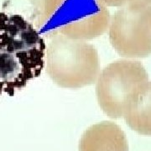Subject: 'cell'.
Returning a JSON list of instances; mask_svg holds the SVG:
<instances>
[{"instance_id":"cell-8","label":"cell","mask_w":151,"mask_h":151,"mask_svg":"<svg viewBox=\"0 0 151 151\" xmlns=\"http://www.w3.org/2000/svg\"><path fill=\"white\" fill-rule=\"evenodd\" d=\"M32 8V19L35 26L41 28L55 14L65 0H29Z\"/></svg>"},{"instance_id":"cell-4","label":"cell","mask_w":151,"mask_h":151,"mask_svg":"<svg viewBox=\"0 0 151 151\" xmlns=\"http://www.w3.org/2000/svg\"><path fill=\"white\" fill-rule=\"evenodd\" d=\"M146 81L148 73L139 61L121 60L110 63L100 71L95 82L101 109L109 118H122L130 93Z\"/></svg>"},{"instance_id":"cell-10","label":"cell","mask_w":151,"mask_h":151,"mask_svg":"<svg viewBox=\"0 0 151 151\" xmlns=\"http://www.w3.org/2000/svg\"><path fill=\"white\" fill-rule=\"evenodd\" d=\"M140 3L147 4H151V0H140Z\"/></svg>"},{"instance_id":"cell-9","label":"cell","mask_w":151,"mask_h":151,"mask_svg":"<svg viewBox=\"0 0 151 151\" xmlns=\"http://www.w3.org/2000/svg\"><path fill=\"white\" fill-rule=\"evenodd\" d=\"M105 7H124L134 3H140V0H94Z\"/></svg>"},{"instance_id":"cell-1","label":"cell","mask_w":151,"mask_h":151,"mask_svg":"<svg viewBox=\"0 0 151 151\" xmlns=\"http://www.w3.org/2000/svg\"><path fill=\"white\" fill-rule=\"evenodd\" d=\"M46 45L31 23L0 13V96L14 95L39 76Z\"/></svg>"},{"instance_id":"cell-2","label":"cell","mask_w":151,"mask_h":151,"mask_svg":"<svg viewBox=\"0 0 151 151\" xmlns=\"http://www.w3.org/2000/svg\"><path fill=\"white\" fill-rule=\"evenodd\" d=\"M45 67L56 85L69 89L94 84L101 71L94 45L60 34L55 35L45 48Z\"/></svg>"},{"instance_id":"cell-5","label":"cell","mask_w":151,"mask_h":151,"mask_svg":"<svg viewBox=\"0 0 151 151\" xmlns=\"http://www.w3.org/2000/svg\"><path fill=\"white\" fill-rule=\"evenodd\" d=\"M79 151H129L126 134L118 124L103 121L84 132Z\"/></svg>"},{"instance_id":"cell-7","label":"cell","mask_w":151,"mask_h":151,"mask_svg":"<svg viewBox=\"0 0 151 151\" xmlns=\"http://www.w3.org/2000/svg\"><path fill=\"white\" fill-rule=\"evenodd\" d=\"M110 21L111 16L107 7L98 4L94 12L61 25L59 34L86 41L103 35L108 30Z\"/></svg>"},{"instance_id":"cell-6","label":"cell","mask_w":151,"mask_h":151,"mask_svg":"<svg viewBox=\"0 0 151 151\" xmlns=\"http://www.w3.org/2000/svg\"><path fill=\"white\" fill-rule=\"evenodd\" d=\"M123 117L135 132L151 136V81L138 85L130 93Z\"/></svg>"},{"instance_id":"cell-3","label":"cell","mask_w":151,"mask_h":151,"mask_svg":"<svg viewBox=\"0 0 151 151\" xmlns=\"http://www.w3.org/2000/svg\"><path fill=\"white\" fill-rule=\"evenodd\" d=\"M109 40L126 58L151 55V4L134 3L116 11L109 24Z\"/></svg>"}]
</instances>
